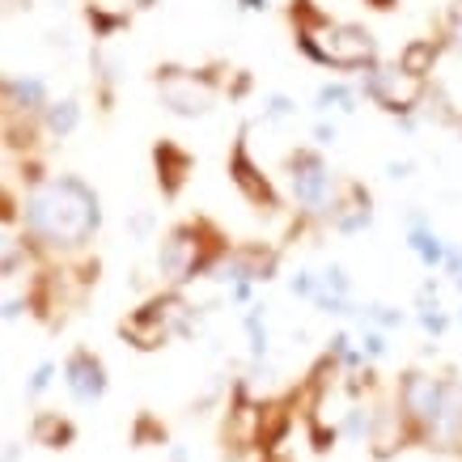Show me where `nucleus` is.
<instances>
[{
    "label": "nucleus",
    "instance_id": "nucleus-29",
    "mask_svg": "<svg viewBox=\"0 0 462 462\" xmlns=\"http://www.w3.org/2000/svg\"><path fill=\"white\" fill-rule=\"evenodd\" d=\"M374 9H394V0H369Z\"/></svg>",
    "mask_w": 462,
    "mask_h": 462
},
{
    "label": "nucleus",
    "instance_id": "nucleus-25",
    "mask_svg": "<svg viewBox=\"0 0 462 462\" xmlns=\"http://www.w3.org/2000/svg\"><path fill=\"white\" fill-rule=\"evenodd\" d=\"M17 217V208H14V191H5V196H0V221L9 225Z\"/></svg>",
    "mask_w": 462,
    "mask_h": 462
},
{
    "label": "nucleus",
    "instance_id": "nucleus-14",
    "mask_svg": "<svg viewBox=\"0 0 462 462\" xmlns=\"http://www.w3.org/2000/svg\"><path fill=\"white\" fill-rule=\"evenodd\" d=\"M30 437H34V446H47V449H69L77 441V424L69 416H60V411H39L34 424H30Z\"/></svg>",
    "mask_w": 462,
    "mask_h": 462
},
{
    "label": "nucleus",
    "instance_id": "nucleus-7",
    "mask_svg": "<svg viewBox=\"0 0 462 462\" xmlns=\"http://www.w3.org/2000/svg\"><path fill=\"white\" fill-rule=\"evenodd\" d=\"M361 85H365V94L391 115H411L429 98V85L416 81V77H407L399 64H374V69L365 72Z\"/></svg>",
    "mask_w": 462,
    "mask_h": 462
},
{
    "label": "nucleus",
    "instance_id": "nucleus-20",
    "mask_svg": "<svg viewBox=\"0 0 462 462\" xmlns=\"http://www.w3.org/2000/svg\"><path fill=\"white\" fill-rule=\"evenodd\" d=\"M319 111H356V94H352L348 85H322Z\"/></svg>",
    "mask_w": 462,
    "mask_h": 462
},
{
    "label": "nucleus",
    "instance_id": "nucleus-10",
    "mask_svg": "<svg viewBox=\"0 0 462 462\" xmlns=\"http://www.w3.org/2000/svg\"><path fill=\"white\" fill-rule=\"evenodd\" d=\"M64 382H69L77 403H98L102 394H106V365L89 348H77L69 356V365H64Z\"/></svg>",
    "mask_w": 462,
    "mask_h": 462
},
{
    "label": "nucleus",
    "instance_id": "nucleus-3",
    "mask_svg": "<svg viewBox=\"0 0 462 462\" xmlns=\"http://www.w3.org/2000/svg\"><path fill=\"white\" fill-rule=\"evenodd\" d=\"M179 331H191V306H187L182 293H174V289L149 297L144 306H136L119 322V336L141 352L162 348V344H166L170 336H179Z\"/></svg>",
    "mask_w": 462,
    "mask_h": 462
},
{
    "label": "nucleus",
    "instance_id": "nucleus-31",
    "mask_svg": "<svg viewBox=\"0 0 462 462\" xmlns=\"http://www.w3.org/2000/svg\"><path fill=\"white\" fill-rule=\"evenodd\" d=\"M132 5H136V9H149V5H153V0H132Z\"/></svg>",
    "mask_w": 462,
    "mask_h": 462
},
{
    "label": "nucleus",
    "instance_id": "nucleus-24",
    "mask_svg": "<svg viewBox=\"0 0 462 462\" xmlns=\"http://www.w3.org/2000/svg\"><path fill=\"white\" fill-rule=\"evenodd\" d=\"M132 234H136V238H149V234H153V217H149V212H136V217H132Z\"/></svg>",
    "mask_w": 462,
    "mask_h": 462
},
{
    "label": "nucleus",
    "instance_id": "nucleus-22",
    "mask_svg": "<svg viewBox=\"0 0 462 462\" xmlns=\"http://www.w3.org/2000/svg\"><path fill=\"white\" fill-rule=\"evenodd\" d=\"M284 115H293V102L276 94V98H267V119H284Z\"/></svg>",
    "mask_w": 462,
    "mask_h": 462
},
{
    "label": "nucleus",
    "instance_id": "nucleus-27",
    "mask_svg": "<svg viewBox=\"0 0 462 462\" xmlns=\"http://www.w3.org/2000/svg\"><path fill=\"white\" fill-rule=\"evenodd\" d=\"M314 136H319V144H336V124H331V127L319 124V127H314Z\"/></svg>",
    "mask_w": 462,
    "mask_h": 462
},
{
    "label": "nucleus",
    "instance_id": "nucleus-28",
    "mask_svg": "<svg viewBox=\"0 0 462 462\" xmlns=\"http://www.w3.org/2000/svg\"><path fill=\"white\" fill-rule=\"evenodd\" d=\"M238 5H242V9H263L267 0H238Z\"/></svg>",
    "mask_w": 462,
    "mask_h": 462
},
{
    "label": "nucleus",
    "instance_id": "nucleus-19",
    "mask_svg": "<svg viewBox=\"0 0 462 462\" xmlns=\"http://www.w3.org/2000/svg\"><path fill=\"white\" fill-rule=\"evenodd\" d=\"M162 441H166V424L149 416V411H141L136 424H132V446H162Z\"/></svg>",
    "mask_w": 462,
    "mask_h": 462
},
{
    "label": "nucleus",
    "instance_id": "nucleus-12",
    "mask_svg": "<svg viewBox=\"0 0 462 462\" xmlns=\"http://www.w3.org/2000/svg\"><path fill=\"white\" fill-rule=\"evenodd\" d=\"M327 221L336 225L339 234H356V229H365V225L374 221V196H369L356 179L339 182L336 208H331V217H327Z\"/></svg>",
    "mask_w": 462,
    "mask_h": 462
},
{
    "label": "nucleus",
    "instance_id": "nucleus-8",
    "mask_svg": "<svg viewBox=\"0 0 462 462\" xmlns=\"http://www.w3.org/2000/svg\"><path fill=\"white\" fill-rule=\"evenodd\" d=\"M322 47H327V69L339 72H356V69H374L378 64V42L365 26H331L322 30Z\"/></svg>",
    "mask_w": 462,
    "mask_h": 462
},
{
    "label": "nucleus",
    "instance_id": "nucleus-2",
    "mask_svg": "<svg viewBox=\"0 0 462 462\" xmlns=\"http://www.w3.org/2000/svg\"><path fill=\"white\" fill-rule=\"evenodd\" d=\"M234 251L229 238L221 234V225L208 221V217H191V221H179L162 238V251H157V272L166 289L179 293L182 284H191L196 276H212V267L221 263L225 254Z\"/></svg>",
    "mask_w": 462,
    "mask_h": 462
},
{
    "label": "nucleus",
    "instance_id": "nucleus-16",
    "mask_svg": "<svg viewBox=\"0 0 462 462\" xmlns=\"http://www.w3.org/2000/svg\"><path fill=\"white\" fill-rule=\"evenodd\" d=\"M407 246L416 251V259H420L424 267H441L446 263V246H441V238H437L433 229L424 225V217H411V234H407Z\"/></svg>",
    "mask_w": 462,
    "mask_h": 462
},
{
    "label": "nucleus",
    "instance_id": "nucleus-9",
    "mask_svg": "<svg viewBox=\"0 0 462 462\" xmlns=\"http://www.w3.org/2000/svg\"><path fill=\"white\" fill-rule=\"evenodd\" d=\"M229 182L238 187L242 199H246L254 212H281V196H276V187L267 182L263 170L254 166L251 144H246V132H238L234 153H229Z\"/></svg>",
    "mask_w": 462,
    "mask_h": 462
},
{
    "label": "nucleus",
    "instance_id": "nucleus-23",
    "mask_svg": "<svg viewBox=\"0 0 462 462\" xmlns=\"http://www.w3.org/2000/svg\"><path fill=\"white\" fill-rule=\"evenodd\" d=\"M251 94V72H234V85H229V98H246Z\"/></svg>",
    "mask_w": 462,
    "mask_h": 462
},
{
    "label": "nucleus",
    "instance_id": "nucleus-5",
    "mask_svg": "<svg viewBox=\"0 0 462 462\" xmlns=\"http://www.w3.org/2000/svg\"><path fill=\"white\" fill-rule=\"evenodd\" d=\"M225 64H212V69H179V64H162L157 69V89H162V102H166L174 115H208L212 106V89L221 81Z\"/></svg>",
    "mask_w": 462,
    "mask_h": 462
},
{
    "label": "nucleus",
    "instance_id": "nucleus-18",
    "mask_svg": "<svg viewBox=\"0 0 462 462\" xmlns=\"http://www.w3.org/2000/svg\"><path fill=\"white\" fill-rule=\"evenodd\" d=\"M85 22L94 30V39H111L119 30H127V14H111L102 0H89V5H85Z\"/></svg>",
    "mask_w": 462,
    "mask_h": 462
},
{
    "label": "nucleus",
    "instance_id": "nucleus-26",
    "mask_svg": "<svg viewBox=\"0 0 462 462\" xmlns=\"http://www.w3.org/2000/svg\"><path fill=\"white\" fill-rule=\"evenodd\" d=\"M47 378H51V365H42L39 374H34V382H30V394H39L42 386H47Z\"/></svg>",
    "mask_w": 462,
    "mask_h": 462
},
{
    "label": "nucleus",
    "instance_id": "nucleus-21",
    "mask_svg": "<svg viewBox=\"0 0 462 462\" xmlns=\"http://www.w3.org/2000/svg\"><path fill=\"white\" fill-rule=\"evenodd\" d=\"M446 42L454 51H462V9H449L446 17Z\"/></svg>",
    "mask_w": 462,
    "mask_h": 462
},
{
    "label": "nucleus",
    "instance_id": "nucleus-11",
    "mask_svg": "<svg viewBox=\"0 0 462 462\" xmlns=\"http://www.w3.org/2000/svg\"><path fill=\"white\" fill-rule=\"evenodd\" d=\"M153 166H157V187H162V196L174 199L182 191V182L191 179V170H196V157L187 153L179 141H162L153 144Z\"/></svg>",
    "mask_w": 462,
    "mask_h": 462
},
{
    "label": "nucleus",
    "instance_id": "nucleus-1",
    "mask_svg": "<svg viewBox=\"0 0 462 462\" xmlns=\"http://www.w3.org/2000/svg\"><path fill=\"white\" fill-rule=\"evenodd\" d=\"M22 225H26V238H34L42 251H81L102 225L98 196L77 174L47 179L26 196Z\"/></svg>",
    "mask_w": 462,
    "mask_h": 462
},
{
    "label": "nucleus",
    "instance_id": "nucleus-17",
    "mask_svg": "<svg viewBox=\"0 0 462 462\" xmlns=\"http://www.w3.org/2000/svg\"><path fill=\"white\" fill-rule=\"evenodd\" d=\"M42 127L51 132V136H72L77 127H81V102L77 98H60V102H51L47 111H42Z\"/></svg>",
    "mask_w": 462,
    "mask_h": 462
},
{
    "label": "nucleus",
    "instance_id": "nucleus-15",
    "mask_svg": "<svg viewBox=\"0 0 462 462\" xmlns=\"http://www.w3.org/2000/svg\"><path fill=\"white\" fill-rule=\"evenodd\" d=\"M437 56H441V39H411L403 51H399V69H403L407 77L424 81V77L433 72Z\"/></svg>",
    "mask_w": 462,
    "mask_h": 462
},
{
    "label": "nucleus",
    "instance_id": "nucleus-13",
    "mask_svg": "<svg viewBox=\"0 0 462 462\" xmlns=\"http://www.w3.org/2000/svg\"><path fill=\"white\" fill-rule=\"evenodd\" d=\"M51 106L47 102V85L39 77H9L5 81V111H22V115H42Z\"/></svg>",
    "mask_w": 462,
    "mask_h": 462
},
{
    "label": "nucleus",
    "instance_id": "nucleus-30",
    "mask_svg": "<svg viewBox=\"0 0 462 462\" xmlns=\"http://www.w3.org/2000/svg\"><path fill=\"white\" fill-rule=\"evenodd\" d=\"M22 5H30V0H5V9H22Z\"/></svg>",
    "mask_w": 462,
    "mask_h": 462
},
{
    "label": "nucleus",
    "instance_id": "nucleus-6",
    "mask_svg": "<svg viewBox=\"0 0 462 462\" xmlns=\"http://www.w3.org/2000/svg\"><path fill=\"white\" fill-rule=\"evenodd\" d=\"M284 166H289V182H293V199L301 204V217H331L339 187L331 179L327 162H322V153L297 149V153H289Z\"/></svg>",
    "mask_w": 462,
    "mask_h": 462
},
{
    "label": "nucleus",
    "instance_id": "nucleus-4",
    "mask_svg": "<svg viewBox=\"0 0 462 462\" xmlns=\"http://www.w3.org/2000/svg\"><path fill=\"white\" fill-rule=\"evenodd\" d=\"M394 407L411 424V437L420 446H433L437 429L446 420V382L433 374H420V369H407L399 378V391H394Z\"/></svg>",
    "mask_w": 462,
    "mask_h": 462
}]
</instances>
